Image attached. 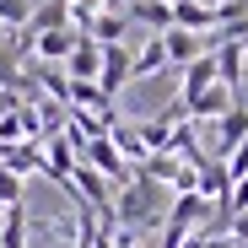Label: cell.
<instances>
[{"mask_svg":"<svg viewBox=\"0 0 248 248\" xmlns=\"http://www.w3.org/2000/svg\"><path fill=\"white\" fill-rule=\"evenodd\" d=\"M65 65H70V81H97L103 76V44H97V38H81Z\"/></svg>","mask_w":248,"mask_h":248,"instance_id":"7","label":"cell"},{"mask_svg":"<svg viewBox=\"0 0 248 248\" xmlns=\"http://www.w3.org/2000/svg\"><path fill=\"white\" fill-rule=\"evenodd\" d=\"M216 76H221V87L237 97V87H243V49L237 44H221L216 49Z\"/></svg>","mask_w":248,"mask_h":248,"instance_id":"9","label":"cell"},{"mask_svg":"<svg viewBox=\"0 0 248 248\" xmlns=\"http://www.w3.org/2000/svg\"><path fill=\"white\" fill-rule=\"evenodd\" d=\"M216 54H205V60H194V65H184V81H178V103L189 108V103H200L205 92H211L216 87Z\"/></svg>","mask_w":248,"mask_h":248,"instance_id":"3","label":"cell"},{"mask_svg":"<svg viewBox=\"0 0 248 248\" xmlns=\"http://www.w3.org/2000/svg\"><path fill=\"white\" fill-rule=\"evenodd\" d=\"M168 205V189H162L156 178H146V173H135L130 184H124L119 194H113V211H119V221L130 227V232H140V227H151L156 221V211Z\"/></svg>","mask_w":248,"mask_h":248,"instance_id":"1","label":"cell"},{"mask_svg":"<svg viewBox=\"0 0 248 248\" xmlns=\"http://www.w3.org/2000/svg\"><path fill=\"white\" fill-rule=\"evenodd\" d=\"M162 70H168V44H162V32H151L146 44L130 54V81H151Z\"/></svg>","mask_w":248,"mask_h":248,"instance_id":"4","label":"cell"},{"mask_svg":"<svg viewBox=\"0 0 248 248\" xmlns=\"http://www.w3.org/2000/svg\"><path fill=\"white\" fill-rule=\"evenodd\" d=\"M27 205H16V211H6V227H0V248H27Z\"/></svg>","mask_w":248,"mask_h":248,"instance_id":"12","label":"cell"},{"mask_svg":"<svg viewBox=\"0 0 248 248\" xmlns=\"http://www.w3.org/2000/svg\"><path fill=\"white\" fill-rule=\"evenodd\" d=\"M108 140H113V151L130 162V168H140V162H146V140H140V124H135V119H113Z\"/></svg>","mask_w":248,"mask_h":248,"instance_id":"5","label":"cell"},{"mask_svg":"<svg viewBox=\"0 0 248 248\" xmlns=\"http://www.w3.org/2000/svg\"><path fill=\"white\" fill-rule=\"evenodd\" d=\"M0 227H6V211H0Z\"/></svg>","mask_w":248,"mask_h":248,"instance_id":"17","label":"cell"},{"mask_svg":"<svg viewBox=\"0 0 248 248\" xmlns=\"http://www.w3.org/2000/svg\"><path fill=\"white\" fill-rule=\"evenodd\" d=\"M130 16L151 22L156 32H173V6H162V0H135V6H130Z\"/></svg>","mask_w":248,"mask_h":248,"instance_id":"13","label":"cell"},{"mask_svg":"<svg viewBox=\"0 0 248 248\" xmlns=\"http://www.w3.org/2000/svg\"><path fill=\"white\" fill-rule=\"evenodd\" d=\"M22 194H27V178L11 173V168H0V211H16Z\"/></svg>","mask_w":248,"mask_h":248,"instance_id":"14","label":"cell"},{"mask_svg":"<svg viewBox=\"0 0 248 248\" xmlns=\"http://www.w3.org/2000/svg\"><path fill=\"white\" fill-rule=\"evenodd\" d=\"M81 38H87L81 27H60V32H38V38H32V49H38V60H70Z\"/></svg>","mask_w":248,"mask_h":248,"instance_id":"6","label":"cell"},{"mask_svg":"<svg viewBox=\"0 0 248 248\" xmlns=\"http://www.w3.org/2000/svg\"><path fill=\"white\" fill-rule=\"evenodd\" d=\"M243 140H248V108H243V103H232V108L216 119V162H227Z\"/></svg>","mask_w":248,"mask_h":248,"instance_id":"2","label":"cell"},{"mask_svg":"<svg viewBox=\"0 0 248 248\" xmlns=\"http://www.w3.org/2000/svg\"><path fill=\"white\" fill-rule=\"evenodd\" d=\"M162 44H168V65H178V70L194 65V60H205V38L200 32H178L173 27V32H162Z\"/></svg>","mask_w":248,"mask_h":248,"instance_id":"8","label":"cell"},{"mask_svg":"<svg viewBox=\"0 0 248 248\" xmlns=\"http://www.w3.org/2000/svg\"><path fill=\"white\" fill-rule=\"evenodd\" d=\"M22 54H16V44H11V38H0V92H16L22 87Z\"/></svg>","mask_w":248,"mask_h":248,"instance_id":"10","label":"cell"},{"mask_svg":"<svg viewBox=\"0 0 248 248\" xmlns=\"http://www.w3.org/2000/svg\"><path fill=\"white\" fill-rule=\"evenodd\" d=\"M32 22V0H0V27H27Z\"/></svg>","mask_w":248,"mask_h":248,"instance_id":"16","label":"cell"},{"mask_svg":"<svg viewBox=\"0 0 248 248\" xmlns=\"http://www.w3.org/2000/svg\"><path fill=\"white\" fill-rule=\"evenodd\" d=\"M119 32H124V16H119V11H103V16L87 22V38H97V44H113Z\"/></svg>","mask_w":248,"mask_h":248,"instance_id":"15","label":"cell"},{"mask_svg":"<svg viewBox=\"0 0 248 248\" xmlns=\"http://www.w3.org/2000/svg\"><path fill=\"white\" fill-rule=\"evenodd\" d=\"M60 27H70V6L65 0H44L32 11V32H60Z\"/></svg>","mask_w":248,"mask_h":248,"instance_id":"11","label":"cell"}]
</instances>
